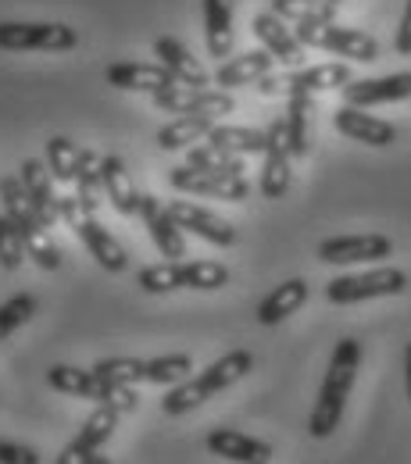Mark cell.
Returning <instances> with one entry per match:
<instances>
[{"label":"cell","instance_id":"6da1fadb","mask_svg":"<svg viewBox=\"0 0 411 464\" xmlns=\"http://www.w3.org/2000/svg\"><path fill=\"white\" fill-rule=\"evenodd\" d=\"M357 364H361V343L344 336L333 357H329V368H326V379H322V390H318V401L311 407V418H308V432L315 440H329L337 429H340V418H344V407L354 390V379H357Z\"/></svg>","mask_w":411,"mask_h":464},{"label":"cell","instance_id":"7a4b0ae2","mask_svg":"<svg viewBox=\"0 0 411 464\" xmlns=\"http://www.w3.org/2000/svg\"><path fill=\"white\" fill-rule=\"evenodd\" d=\"M250 368H254V353L250 350H230L226 357H219L215 364H208L197 379H186V382L172 386L165 393V401H161V411L169 418L190 414V411H197L201 404H208L211 397H219L222 390H230L233 382H240Z\"/></svg>","mask_w":411,"mask_h":464},{"label":"cell","instance_id":"3957f363","mask_svg":"<svg viewBox=\"0 0 411 464\" xmlns=\"http://www.w3.org/2000/svg\"><path fill=\"white\" fill-rule=\"evenodd\" d=\"M79 33L64 22H0V51H75Z\"/></svg>","mask_w":411,"mask_h":464},{"label":"cell","instance_id":"277c9868","mask_svg":"<svg viewBox=\"0 0 411 464\" xmlns=\"http://www.w3.org/2000/svg\"><path fill=\"white\" fill-rule=\"evenodd\" d=\"M294 33L304 47H318V51L361 61V64L379 58V44L361 29H344L337 22H318V25H297Z\"/></svg>","mask_w":411,"mask_h":464},{"label":"cell","instance_id":"5b68a950","mask_svg":"<svg viewBox=\"0 0 411 464\" xmlns=\"http://www.w3.org/2000/svg\"><path fill=\"white\" fill-rule=\"evenodd\" d=\"M408 290V276L401 268H372V272H361V276H337L329 286H326V296L329 304H361V300H376V296H397V293Z\"/></svg>","mask_w":411,"mask_h":464},{"label":"cell","instance_id":"8992f818","mask_svg":"<svg viewBox=\"0 0 411 464\" xmlns=\"http://www.w3.org/2000/svg\"><path fill=\"white\" fill-rule=\"evenodd\" d=\"M154 108L169 111V115H204V118H219L233 115V97L226 90H197V86H169V90H158L151 93Z\"/></svg>","mask_w":411,"mask_h":464},{"label":"cell","instance_id":"52a82bcc","mask_svg":"<svg viewBox=\"0 0 411 464\" xmlns=\"http://www.w3.org/2000/svg\"><path fill=\"white\" fill-rule=\"evenodd\" d=\"M169 186L179 189V193L219 197V200H230V204L247 200V193H250L247 175H211V172H201V169H190V165L172 169V172H169Z\"/></svg>","mask_w":411,"mask_h":464},{"label":"cell","instance_id":"ba28073f","mask_svg":"<svg viewBox=\"0 0 411 464\" xmlns=\"http://www.w3.org/2000/svg\"><path fill=\"white\" fill-rule=\"evenodd\" d=\"M265 165H261V197L265 200H279L290 189V143H287V118H276L265 129Z\"/></svg>","mask_w":411,"mask_h":464},{"label":"cell","instance_id":"9c48e42d","mask_svg":"<svg viewBox=\"0 0 411 464\" xmlns=\"http://www.w3.org/2000/svg\"><path fill=\"white\" fill-rule=\"evenodd\" d=\"M394 254L390 236L365 232V236H333L318 243V261L326 265H365V261H383Z\"/></svg>","mask_w":411,"mask_h":464},{"label":"cell","instance_id":"30bf717a","mask_svg":"<svg viewBox=\"0 0 411 464\" xmlns=\"http://www.w3.org/2000/svg\"><path fill=\"white\" fill-rule=\"evenodd\" d=\"M118 418H122V411L112 404H97V411L86 418V425L79 429V436L61 450V458L54 464H86L93 454H101L104 450V443L112 440V432H115Z\"/></svg>","mask_w":411,"mask_h":464},{"label":"cell","instance_id":"8fae6325","mask_svg":"<svg viewBox=\"0 0 411 464\" xmlns=\"http://www.w3.org/2000/svg\"><path fill=\"white\" fill-rule=\"evenodd\" d=\"M250 29H254V36L261 40V47L276 58V64H287V68H300V64H304V44L297 40V33L276 14V11L254 14Z\"/></svg>","mask_w":411,"mask_h":464},{"label":"cell","instance_id":"7c38bea8","mask_svg":"<svg viewBox=\"0 0 411 464\" xmlns=\"http://www.w3.org/2000/svg\"><path fill=\"white\" fill-rule=\"evenodd\" d=\"M411 97V72H394L383 79H354L344 86L347 108H376V104H397Z\"/></svg>","mask_w":411,"mask_h":464},{"label":"cell","instance_id":"4fadbf2b","mask_svg":"<svg viewBox=\"0 0 411 464\" xmlns=\"http://www.w3.org/2000/svg\"><path fill=\"white\" fill-rule=\"evenodd\" d=\"M169 215L176 218V226L182 232H193V236L208 239L211 246H233L236 243L233 226H230L226 218H219L215 211L193 204V200H172V204H169Z\"/></svg>","mask_w":411,"mask_h":464},{"label":"cell","instance_id":"5bb4252c","mask_svg":"<svg viewBox=\"0 0 411 464\" xmlns=\"http://www.w3.org/2000/svg\"><path fill=\"white\" fill-rule=\"evenodd\" d=\"M140 218H143V226L151 232L154 246L161 250V257H169V261H182V257H186L182 229H179L176 218L169 215V208H165L158 197H151V193L140 197Z\"/></svg>","mask_w":411,"mask_h":464},{"label":"cell","instance_id":"9a60e30c","mask_svg":"<svg viewBox=\"0 0 411 464\" xmlns=\"http://www.w3.org/2000/svg\"><path fill=\"white\" fill-rule=\"evenodd\" d=\"M104 79L118 90H132V93H158L176 86L172 72L165 64H147V61H118L104 68Z\"/></svg>","mask_w":411,"mask_h":464},{"label":"cell","instance_id":"2e32d148","mask_svg":"<svg viewBox=\"0 0 411 464\" xmlns=\"http://www.w3.org/2000/svg\"><path fill=\"white\" fill-rule=\"evenodd\" d=\"M204 447L215 454V458H226L233 464H269L272 461V447L265 440H254L240 429H211Z\"/></svg>","mask_w":411,"mask_h":464},{"label":"cell","instance_id":"e0dca14e","mask_svg":"<svg viewBox=\"0 0 411 464\" xmlns=\"http://www.w3.org/2000/svg\"><path fill=\"white\" fill-rule=\"evenodd\" d=\"M333 125H337L340 136H347L354 143H365V147H390L397 140V129L390 121H383V118L376 115H365V108H347L344 104L333 115Z\"/></svg>","mask_w":411,"mask_h":464},{"label":"cell","instance_id":"ac0fdd59","mask_svg":"<svg viewBox=\"0 0 411 464\" xmlns=\"http://www.w3.org/2000/svg\"><path fill=\"white\" fill-rule=\"evenodd\" d=\"M154 58H158V64H165V68L172 72V79H176L179 86L208 90V82L215 79V75L204 72V64L193 58L176 36H158V40H154Z\"/></svg>","mask_w":411,"mask_h":464},{"label":"cell","instance_id":"d6986e66","mask_svg":"<svg viewBox=\"0 0 411 464\" xmlns=\"http://www.w3.org/2000/svg\"><path fill=\"white\" fill-rule=\"evenodd\" d=\"M75 236L83 239V246L90 250V257H93V261H97L104 272H112V276L125 272V265H129V254H125V246H122L115 236L104 229V226H101L93 215H86V218L79 222Z\"/></svg>","mask_w":411,"mask_h":464},{"label":"cell","instance_id":"ffe728a7","mask_svg":"<svg viewBox=\"0 0 411 464\" xmlns=\"http://www.w3.org/2000/svg\"><path fill=\"white\" fill-rule=\"evenodd\" d=\"M18 179H22V186H25V193H29V200H33V208H36V215H40V222L51 229L58 218V197H54V186H51V169H47V161H36V158H29V161H22V169H18Z\"/></svg>","mask_w":411,"mask_h":464},{"label":"cell","instance_id":"44dd1931","mask_svg":"<svg viewBox=\"0 0 411 464\" xmlns=\"http://www.w3.org/2000/svg\"><path fill=\"white\" fill-rule=\"evenodd\" d=\"M101 179H104V197L112 200L118 215H140V193L129 179V169L118 154H104L101 158Z\"/></svg>","mask_w":411,"mask_h":464},{"label":"cell","instance_id":"7402d4cb","mask_svg":"<svg viewBox=\"0 0 411 464\" xmlns=\"http://www.w3.org/2000/svg\"><path fill=\"white\" fill-rule=\"evenodd\" d=\"M204 44L219 61L233 51V0H204Z\"/></svg>","mask_w":411,"mask_h":464},{"label":"cell","instance_id":"603a6c76","mask_svg":"<svg viewBox=\"0 0 411 464\" xmlns=\"http://www.w3.org/2000/svg\"><path fill=\"white\" fill-rule=\"evenodd\" d=\"M47 386H54L58 393H68V397H83V401H97V404H104V382L97 379L93 368L51 364V368H47Z\"/></svg>","mask_w":411,"mask_h":464},{"label":"cell","instance_id":"cb8c5ba5","mask_svg":"<svg viewBox=\"0 0 411 464\" xmlns=\"http://www.w3.org/2000/svg\"><path fill=\"white\" fill-rule=\"evenodd\" d=\"M272 64L276 58L261 47V51H247V54H240V58H226L219 64V72H215V82L222 86V90H233V86H250V82H258L261 75H269L272 72Z\"/></svg>","mask_w":411,"mask_h":464},{"label":"cell","instance_id":"d4e9b609","mask_svg":"<svg viewBox=\"0 0 411 464\" xmlns=\"http://www.w3.org/2000/svg\"><path fill=\"white\" fill-rule=\"evenodd\" d=\"M304 300H308V283L304 279H287L283 286H276L258 304V322L261 325H279L304 307Z\"/></svg>","mask_w":411,"mask_h":464},{"label":"cell","instance_id":"484cf974","mask_svg":"<svg viewBox=\"0 0 411 464\" xmlns=\"http://www.w3.org/2000/svg\"><path fill=\"white\" fill-rule=\"evenodd\" d=\"M287 143H290V154L294 158H308V150H311V93L308 90H300V86H290V93H287Z\"/></svg>","mask_w":411,"mask_h":464},{"label":"cell","instance_id":"4316f807","mask_svg":"<svg viewBox=\"0 0 411 464\" xmlns=\"http://www.w3.org/2000/svg\"><path fill=\"white\" fill-rule=\"evenodd\" d=\"M219 121L204 115H179L176 121H169L165 129H158V147L161 150H190L197 140H208V132Z\"/></svg>","mask_w":411,"mask_h":464},{"label":"cell","instance_id":"83f0119b","mask_svg":"<svg viewBox=\"0 0 411 464\" xmlns=\"http://www.w3.org/2000/svg\"><path fill=\"white\" fill-rule=\"evenodd\" d=\"M75 197H79V204H83V211L86 215H97V208H101V193H104V179H101V158L90 150V147H83L79 150V165H75Z\"/></svg>","mask_w":411,"mask_h":464},{"label":"cell","instance_id":"f1b7e54d","mask_svg":"<svg viewBox=\"0 0 411 464\" xmlns=\"http://www.w3.org/2000/svg\"><path fill=\"white\" fill-rule=\"evenodd\" d=\"M347 82H354L351 68L340 61L329 64H311V68H297L290 75V86H300L308 93H322V90H344Z\"/></svg>","mask_w":411,"mask_h":464},{"label":"cell","instance_id":"f546056e","mask_svg":"<svg viewBox=\"0 0 411 464\" xmlns=\"http://www.w3.org/2000/svg\"><path fill=\"white\" fill-rule=\"evenodd\" d=\"M265 132L261 129H247V125H215L208 132V143L219 147V150H230V154H265Z\"/></svg>","mask_w":411,"mask_h":464},{"label":"cell","instance_id":"4dcf8cb0","mask_svg":"<svg viewBox=\"0 0 411 464\" xmlns=\"http://www.w3.org/2000/svg\"><path fill=\"white\" fill-rule=\"evenodd\" d=\"M186 165H190V169H201V172H211V175H243V172H247L240 154L219 150V147H211V143L190 147V154H186Z\"/></svg>","mask_w":411,"mask_h":464},{"label":"cell","instance_id":"1f68e13d","mask_svg":"<svg viewBox=\"0 0 411 464\" xmlns=\"http://www.w3.org/2000/svg\"><path fill=\"white\" fill-rule=\"evenodd\" d=\"M272 11L283 22L294 25H318V22H333L337 7L329 0H272Z\"/></svg>","mask_w":411,"mask_h":464},{"label":"cell","instance_id":"d6a6232c","mask_svg":"<svg viewBox=\"0 0 411 464\" xmlns=\"http://www.w3.org/2000/svg\"><path fill=\"white\" fill-rule=\"evenodd\" d=\"M97 379L104 386H136V382H147V361L140 357H104L93 364Z\"/></svg>","mask_w":411,"mask_h":464},{"label":"cell","instance_id":"836d02e7","mask_svg":"<svg viewBox=\"0 0 411 464\" xmlns=\"http://www.w3.org/2000/svg\"><path fill=\"white\" fill-rule=\"evenodd\" d=\"M182 290H222L230 283V268L219 261H179Z\"/></svg>","mask_w":411,"mask_h":464},{"label":"cell","instance_id":"e575fe53","mask_svg":"<svg viewBox=\"0 0 411 464\" xmlns=\"http://www.w3.org/2000/svg\"><path fill=\"white\" fill-rule=\"evenodd\" d=\"M190 372H193L190 353H165V357L147 361V382H154V386H179L190 379Z\"/></svg>","mask_w":411,"mask_h":464},{"label":"cell","instance_id":"d590c367","mask_svg":"<svg viewBox=\"0 0 411 464\" xmlns=\"http://www.w3.org/2000/svg\"><path fill=\"white\" fill-rule=\"evenodd\" d=\"M79 150L68 136H51L47 140V169L58 182H75V165H79Z\"/></svg>","mask_w":411,"mask_h":464},{"label":"cell","instance_id":"8d00e7d4","mask_svg":"<svg viewBox=\"0 0 411 464\" xmlns=\"http://www.w3.org/2000/svg\"><path fill=\"white\" fill-rule=\"evenodd\" d=\"M33 314H36V296L33 293H15L11 300H4L0 304V343L11 333H18Z\"/></svg>","mask_w":411,"mask_h":464},{"label":"cell","instance_id":"74e56055","mask_svg":"<svg viewBox=\"0 0 411 464\" xmlns=\"http://www.w3.org/2000/svg\"><path fill=\"white\" fill-rule=\"evenodd\" d=\"M140 290L147 293H172L182 290V272H179V261H165V265H151L136 276Z\"/></svg>","mask_w":411,"mask_h":464},{"label":"cell","instance_id":"f35d334b","mask_svg":"<svg viewBox=\"0 0 411 464\" xmlns=\"http://www.w3.org/2000/svg\"><path fill=\"white\" fill-rule=\"evenodd\" d=\"M22 261H25V239H22V229H18L7 215H0V268L15 272Z\"/></svg>","mask_w":411,"mask_h":464},{"label":"cell","instance_id":"ab89813d","mask_svg":"<svg viewBox=\"0 0 411 464\" xmlns=\"http://www.w3.org/2000/svg\"><path fill=\"white\" fill-rule=\"evenodd\" d=\"M104 404L118 407L122 414H132L140 407V397L132 393V386H104Z\"/></svg>","mask_w":411,"mask_h":464},{"label":"cell","instance_id":"60d3db41","mask_svg":"<svg viewBox=\"0 0 411 464\" xmlns=\"http://www.w3.org/2000/svg\"><path fill=\"white\" fill-rule=\"evenodd\" d=\"M0 464H40V454H36L33 447L0 440Z\"/></svg>","mask_w":411,"mask_h":464},{"label":"cell","instance_id":"b9f144b4","mask_svg":"<svg viewBox=\"0 0 411 464\" xmlns=\"http://www.w3.org/2000/svg\"><path fill=\"white\" fill-rule=\"evenodd\" d=\"M58 218L68 226V229H79V222L86 218V211H83L79 197H58Z\"/></svg>","mask_w":411,"mask_h":464},{"label":"cell","instance_id":"7bdbcfd3","mask_svg":"<svg viewBox=\"0 0 411 464\" xmlns=\"http://www.w3.org/2000/svg\"><path fill=\"white\" fill-rule=\"evenodd\" d=\"M394 51L397 54H411V0L405 4V14H401V25H397V36H394Z\"/></svg>","mask_w":411,"mask_h":464},{"label":"cell","instance_id":"ee69618b","mask_svg":"<svg viewBox=\"0 0 411 464\" xmlns=\"http://www.w3.org/2000/svg\"><path fill=\"white\" fill-rule=\"evenodd\" d=\"M254 86H258V93H265V97H279V93H290V75L283 79V75H272V72H269V75H261Z\"/></svg>","mask_w":411,"mask_h":464},{"label":"cell","instance_id":"f6af8a7d","mask_svg":"<svg viewBox=\"0 0 411 464\" xmlns=\"http://www.w3.org/2000/svg\"><path fill=\"white\" fill-rule=\"evenodd\" d=\"M405 390H408V401H411V343L405 350Z\"/></svg>","mask_w":411,"mask_h":464},{"label":"cell","instance_id":"bcb514c9","mask_svg":"<svg viewBox=\"0 0 411 464\" xmlns=\"http://www.w3.org/2000/svg\"><path fill=\"white\" fill-rule=\"evenodd\" d=\"M86 464H112V458H104V454H93V458H90Z\"/></svg>","mask_w":411,"mask_h":464},{"label":"cell","instance_id":"7dc6e473","mask_svg":"<svg viewBox=\"0 0 411 464\" xmlns=\"http://www.w3.org/2000/svg\"><path fill=\"white\" fill-rule=\"evenodd\" d=\"M329 4H333V7H340V4H344V0H329Z\"/></svg>","mask_w":411,"mask_h":464}]
</instances>
